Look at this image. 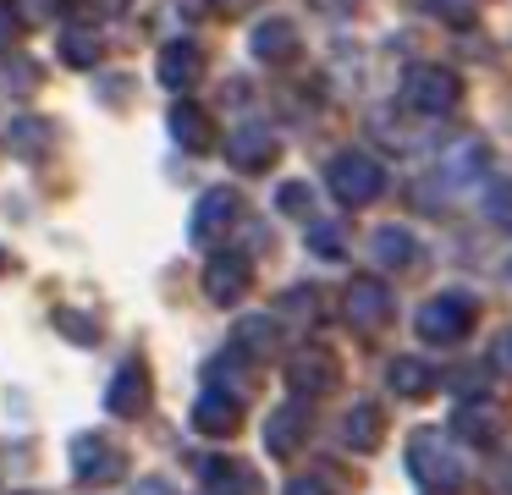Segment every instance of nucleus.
<instances>
[{"label":"nucleus","instance_id":"obj_1","mask_svg":"<svg viewBox=\"0 0 512 495\" xmlns=\"http://www.w3.org/2000/svg\"><path fill=\"white\" fill-rule=\"evenodd\" d=\"M408 468L424 490H457V484L468 479V462H463V451L452 446L446 429H413L408 435Z\"/></svg>","mask_w":512,"mask_h":495},{"label":"nucleus","instance_id":"obj_2","mask_svg":"<svg viewBox=\"0 0 512 495\" xmlns=\"http://www.w3.org/2000/svg\"><path fill=\"white\" fill-rule=\"evenodd\" d=\"M402 105L413 110V116H452L457 105H463V77L452 72V66H435V61H419L402 72Z\"/></svg>","mask_w":512,"mask_h":495},{"label":"nucleus","instance_id":"obj_3","mask_svg":"<svg viewBox=\"0 0 512 495\" xmlns=\"http://www.w3.org/2000/svg\"><path fill=\"white\" fill-rule=\"evenodd\" d=\"M325 187L336 193V204L369 209L380 193H386V165H380L375 154H364V149H347V154H336V160H331Z\"/></svg>","mask_w":512,"mask_h":495},{"label":"nucleus","instance_id":"obj_4","mask_svg":"<svg viewBox=\"0 0 512 495\" xmlns=\"http://www.w3.org/2000/svg\"><path fill=\"white\" fill-rule=\"evenodd\" d=\"M474 297L468 292H435L430 303L419 308V319H413V330H419L424 341H435V347H452V341H463L468 330H474Z\"/></svg>","mask_w":512,"mask_h":495},{"label":"nucleus","instance_id":"obj_5","mask_svg":"<svg viewBox=\"0 0 512 495\" xmlns=\"http://www.w3.org/2000/svg\"><path fill=\"white\" fill-rule=\"evenodd\" d=\"M342 314L353 330H364V336H375V330L391 325V286L380 281V275H353L342 292Z\"/></svg>","mask_w":512,"mask_h":495},{"label":"nucleus","instance_id":"obj_6","mask_svg":"<svg viewBox=\"0 0 512 495\" xmlns=\"http://www.w3.org/2000/svg\"><path fill=\"white\" fill-rule=\"evenodd\" d=\"M72 473L83 484H116L127 473V457L105 435H72Z\"/></svg>","mask_w":512,"mask_h":495},{"label":"nucleus","instance_id":"obj_7","mask_svg":"<svg viewBox=\"0 0 512 495\" xmlns=\"http://www.w3.org/2000/svg\"><path fill=\"white\" fill-rule=\"evenodd\" d=\"M237 215H243V198H237V187H210V193L193 204V242H215L221 231L237 226Z\"/></svg>","mask_w":512,"mask_h":495},{"label":"nucleus","instance_id":"obj_8","mask_svg":"<svg viewBox=\"0 0 512 495\" xmlns=\"http://www.w3.org/2000/svg\"><path fill=\"white\" fill-rule=\"evenodd\" d=\"M248 281H254V264H248L243 253H215V259L204 264V292L221 308H232L237 297L248 292Z\"/></svg>","mask_w":512,"mask_h":495},{"label":"nucleus","instance_id":"obj_9","mask_svg":"<svg viewBox=\"0 0 512 495\" xmlns=\"http://www.w3.org/2000/svg\"><path fill=\"white\" fill-rule=\"evenodd\" d=\"M276 154H281V143H276V132L270 127H237L232 138H226V160H232V171H270L276 165Z\"/></svg>","mask_w":512,"mask_h":495},{"label":"nucleus","instance_id":"obj_10","mask_svg":"<svg viewBox=\"0 0 512 495\" xmlns=\"http://www.w3.org/2000/svg\"><path fill=\"white\" fill-rule=\"evenodd\" d=\"M287 385L298 396H325V391H336V358L325 347H303V352H292V363H287Z\"/></svg>","mask_w":512,"mask_h":495},{"label":"nucleus","instance_id":"obj_11","mask_svg":"<svg viewBox=\"0 0 512 495\" xmlns=\"http://www.w3.org/2000/svg\"><path fill=\"white\" fill-rule=\"evenodd\" d=\"M248 50H254L265 66H287V61H298V55H303V39H298V28H292L287 17H270V22H259V28H254Z\"/></svg>","mask_w":512,"mask_h":495},{"label":"nucleus","instance_id":"obj_12","mask_svg":"<svg viewBox=\"0 0 512 495\" xmlns=\"http://www.w3.org/2000/svg\"><path fill=\"white\" fill-rule=\"evenodd\" d=\"M160 83L171 88V94H188L193 83H199V72H204V55H199V44L193 39H171L166 50H160Z\"/></svg>","mask_w":512,"mask_h":495},{"label":"nucleus","instance_id":"obj_13","mask_svg":"<svg viewBox=\"0 0 512 495\" xmlns=\"http://www.w3.org/2000/svg\"><path fill=\"white\" fill-rule=\"evenodd\" d=\"M105 407H111L116 418H138L149 407V369L144 363H122L111 380V391H105Z\"/></svg>","mask_w":512,"mask_h":495},{"label":"nucleus","instance_id":"obj_14","mask_svg":"<svg viewBox=\"0 0 512 495\" xmlns=\"http://www.w3.org/2000/svg\"><path fill=\"white\" fill-rule=\"evenodd\" d=\"M237 424H243V402L204 385L199 402H193V429H199V435H232Z\"/></svg>","mask_w":512,"mask_h":495},{"label":"nucleus","instance_id":"obj_15","mask_svg":"<svg viewBox=\"0 0 512 495\" xmlns=\"http://www.w3.org/2000/svg\"><path fill=\"white\" fill-rule=\"evenodd\" d=\"M232 341H237L232 352H243V358H276L281 325L270 314H243V319H237V330H232Z\"/></svg>","mask_w":512,"mask_h":495},{"label":"nucleus","instance_id":"obj_16","mask_svg":"<svg viewBox=\"0 0 512 495\" xmlns=\"http://www.w3.org/2000/svg\"><path fill=\"white\" fill-rule=\"evenodd\" d=\"M50 138H56V127H50L45 116H12V127H6V149H12L17 160H45Z\"/></svg>","mask_w":512,"mask_h":495},{"label":"nucleus","instance_id":"obj_17","mask_svg":"<svg viewBox=\"0 0 512 495\" xmlns=\"http://www.w3.org/2000/svg\"><path fill=\"white\" fill-rule=\"evenodd\" d=\"M452 424H457V435H463V440L490 446V440H496V429H501V413H496V402H490V396H474V402H463L452 413Z\"/></svg>","mask_w":512,"mask_h":495},{"label":"nucleus","instance_id":"obj_18","mask_svg":"<svg viewBox=\"0 0 512 495\" xmlns=\"http://www.w3.org/2000/svg\"><path fill=\"white\" fill-rule=\"evenodd\" d=\"M303 429H309V413H303V402H287L281 413H270V424H265V446L276 451V457H292V451L303 446Z\"/></svg>","mask_w":512,"mask_h":495},{"label":"nucleus","instance_id":"obj_19","mask_svg":"<svg viewBox=\"0 0 512 495\" xmlns=\"http://www.w3.org/2000/svg\"><path fill=\"white\" fill-rule=\"evenodd\" d=\"M171 138H177L188 154H204L215 143V127H210V116H204L199 105L182 99V105H171Z\"/></svg>","mask_w":512,"mask_h":495},{"label":"nucleus","instance_id":"obj_20","mask_svg":"<svg viewBox=\"0 0 512 495\" xmlns=\"http://www.w3.org/2000/svg\"><path fill=\"white\" fill-rule=\"evenodd\" d=\"M369 253H375V264H386V270H408V264L419 259V242H413L408 226H380L375 237H369Z\"/></svg>","mask_w":512,"mask_h":495},{"label":"nucleus","instance_id":"obj_21","mask_svg":"<svg viewBox=\"0 0 512 495\" xmlns=\"http://www.w3.org/2000/svg\"><path fill=\"white\" fill-rule=\"evenodd\" d=\"M386 385L397 396H408V402H419V396L435 391V369L424 358H391L386 363Z\"/></svg>","mask_w":512,"mask_h":495},{"label":"nucleus","instance_id":"obj_22","mask_svg":"<svg viewBox=\"0 0 512 495\" xmlns=\"http://www.w3.org/2000/svg\"><path fill=\"white\" fill-rule=\"evenodd\" d=\"M380 424H386L380 407L375 402H358V407H347V418H342V440L353 451H375L380 446Z\"/></svg>","mask_w":512,"mask_h":495},{"label":"nucleus","instance_id":"obj_23","mask_svg":"<svg viewBox=\"0 0 512 495\" xmlns=\"http://www.w3.org/2000/svg\"><path fill=\"white\" fill-rule=\"evenodd\" d=\"M56 50H61V61H67V66H78V72H83V66H94L105 55V44H100V33H94V28H61Z\"/></svg>","mask_w":512,"mask_h":495},{"label":"nucleus","instance_id":"obj_24","mask_svg":"<svg viewBox=\"0 0 512 495\" xmlns=\"http://www.w3.org/2000/svg\"><path fill=\"white\" fill-rule=\"evenodd\" d=\"M204 473H210L215 495H259L254 468H243V462H204Z\"/></svg>","mask_w":512,"mask_h":495},{"label":"nucleus","instance_id":"obj_25","mask_svg":"<svg viewBox=\"0 0 512 495\" xmlns=\"http://www.w3.org/2000/svg\"><path fill=\"white\" fill-rule=\"evenodd\" d=\"M248 385H254V369H248L237 352H226V358L210 363V391H226V396H243Z\"/></svg>","mask_w":512,"mask_h":495},{"label":"nucleus","instance_id":"obj_26","mask_svg":"<svg viewBox=\"0 0 512 495\" xmlns=\"http://www.w3.org/2000/svg\"><path fill=\"white\" fill-rule=\"evenodd\" d=\"M479 209H485L496 226H507L512 231V182L507 176H490L485 182V193H479Z\"/></svg>","mask_w":512,"mask_h":495},{"label":"nucleus","instance_id":"obj_27","mask_svg":"<svg viewBox=\"0 0 512 495\" xmlns=\"http://www.w3.org/2000/svg\"><path fill=\"white\" fill-rule=\"evenodd\" d=\"M479 6L485 0H424V11L441 22H452V28H468V22H479Z\"/></svg>","mask_w":512,"mask_h":495},{"label":"nucleus","instance_id":"obj_28","mask_svg":"<svg viewBox=\"0 0 512 495\" xmlns=\"http://www.w3.org/2000/svg\"><path fill=\"white\" fill-rule=\"evenodd\" d=\"M309 248L320 253V259H347L342 226H331V220H314V226H309Z\"/></svg>","mask_w":512,"mask_h":495},{"label":"nucleus","instance_id":"obj_29","mask_svg":"<svg viewBox=\"0 0 512 495\" xmlns=\"http://www.w3.org/2000/svg\"><path fill=\"white\" fill-rule=\"evenodd\" d=\"M276 209H281V215H309V209H314L309 182H281L276 187Z\"/></svg>","mask_w":512,"mask_h":495},{"label":"nucleus","instance_id":"obj_30","mask_svg":"<svg viewBox=\"0 0 512 495\" xmlns=\"http://www.w3.org/2000/svg\"><path fill=\"white\" fill-rule=\"evenodd\" d=\"M56 330H67V336L78 341V347H89V341L100 336V330H94V319H89V314H78V308H56Z\"/></svg>","mask_w":512,"mask_h":495},{"label":"nucleus","instance_id":"obj_31","mask_svg":"<svg viewBox=\"0 0 512 495\" xmlns=\"http://www.w3.org/2000/svg\"><path fill=\"white\" fill-rule=\"evenodd\" d=\"M17 44V6H0V55Z\"/></svg>","mask_w":512,"mask_h":495},{"label":"nucleus","instance_id":"obj_32","mask_svg":"<svg viewBox=\"0 0 512 495\" xmlns=\"http://www.w3.org/2000/svg\"><path fill=\"white\" fill-rule=\"evenodd\" d=\"M490 363H496L501 374H512V330H501L496 347H490Z\"/></svg>","mask_w":512,"mask_h":495},{"label":"nucleus","instance_id":"obj_33","mask_svg":"<svg viewBox=\"0 0 512 495\" xmlns=\"http://www.w3.org/2000/svg\"><path fill=\"white\" fill-rule=\"evenodd\" d=\"M281 495H331V490H325L320 479H292V484H287V490H281Z\"/></svg>","mask_w":512,"mask_h":495},{"label":"nucleus","instance_id":"obj_34","mask_svg":"<svg viewBox=\"0 0 512 495\" xmlns=\"http://www.w3.org/2000/svg\"><path fill=\"white\" fill-rule=\"evenodd\" d=\"M133 495H177V490H171V484L166 479H144V484H138V490Z\"/></svg>","mask_w":512,"mask_h":495},{"label":"nucleus","instance_id":"obj_35","mask_svg":"<svg viewBox=\"0 0 512 495\" xmlns=\"http://www.w3.org/2000/svg\"><path fill=\"white\" fill-rule=\"evenodd\" d=\"M237 6H243V0H215V11H237Z\"/></svg>","mask_w":512,"mask_h":495},{"label":"nucleus","instance_id":"obj_36","mask_svg":"<svg viewBox=\"0 0 512 495\" xmlns=\"http://www.w3.org/2000/svg\"><path fill=\"white\" fill-rule=\"evenodd\" d=\"M6 264H12V259H6V248H0V275H6Z\"/></svg>","mask_w":512,"mask_h":495},{"label":"nucleus","instance_id":"obj_37","mask_svg":"<svg viewBox=\"0 0 512 495\" xmlns=\"http://www.w3.org/2000/svg\"><path fill=\"white\" fill-rule=\"evenodd\" d=\"M507 286H512V259H507Z\"/></svg>","mask_w":512,"mask_h":495}]
</instances>
